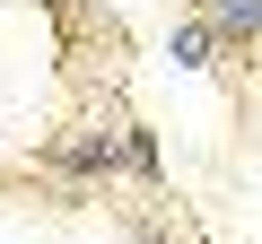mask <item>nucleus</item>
<instances>
[{
  "mask_svg": "<svg viewBox=\"0 0 262 244\" xmlns=\"http://www.w3.org/2000/svg\"><path fill=\"white\" fill-rule=\"evenodd\" d=\"M122 175H140V183H158V175H166V157H158V131H149V122H122Z\"/></svg>",
  "mask_w": 262,
  "mask_h": 244,
  "instance_id": "4",
  "label": "nucleus"
},
{
  "mask_svg": "<svg viewBox=\"0 0 262 244\" xmlns=\"http://www.w3.org/2000/svg\"><path fill=\"white\" fill-rule=\"evenodd\" d=\"M201 18L219 27V44H253L262 35V0H201Z\"/></svg>",
  "mask_w": 262,
  "mask_h": 244,
  "instance_id": "3",
  "label": "nucleus"
},
{
  "mask_svg": "<svg viewBox=\"0 0 262 244\" xmlns=\"http://www.w3.org/2000/svg\"><path fill=\"white\" fill-rule=\"evenodd\" d=\"M44 166L70 175V183H105V175H122V122H114V131L96 122V131H79V140H53Z\"/></svg>",
  "mask_w": 262,
  "mask_h": 244,
  "instance_id": "1",
  "label": "nucleus"
},
{
  "mask_svg": "<svg viewBox=\"0 0 262 244\" xmlns=\"http://www.w3.org/2000/svg\"><path fill=\"white\" fill-rule=\"evenodd\" d=\"M219 53H227V44H219V27H210L201 9L166 27V61H175V70H219Z\"/></svg>",
  "mask_w": 262,
  "mask_h": 244,
  "instance_id": "2",
  "label": "nucleus"
}]
</instances>
